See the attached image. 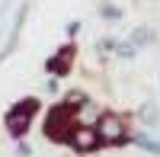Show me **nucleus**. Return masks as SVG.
I'll list each match as a JSON object with an SVG mask.
<instances>
[{
    "instance_id": "nucleus-3",
    "label": "nucleus",
    "mask_w": 160,
    "mask_h": 157,
    "mask_svg": "<svg viewBox=\"0 0 160 157\" xmlns=\"http://www.w3.org/2000/svg\"><path fill=\"white\" fill-rule=\"evenodd\" d=\"M74 109L71 106H64V103L58 99L55 106H51L45 112V119H42V135L48 141H58V144H68V135H71V128H74Z\"/></svg>"
},
{
    "instance_id": "nucleus-7",
    "label": "nucleus",
    "mask_w": 160,
    "mask_h": 157,
    "mask_svg": "<svg viewBox=\"0 0 160 157\" xmlns=\"http://www.w3.org/2000/svg\"><path fill=\"white\" fill-rule=\"evenodd\" d=\"M128 144L141 148L144 154H151V157H160V138H157L154 132H148V128H131V135H128Z\"/></svg>"
},
{
    "instance_id": "nucleus-5",
    "label": "nucleus",
    "mask_w": 160,
    "mask_h": 157,
    "mask_svg": "<svg viewBox=\"0 0 160 157\" xmlns=\"http://www.w3.org/2000/svg\"><path fill=\"white\" fill-rule=\"evenodd\" d=\"M68 148L77 151V154H93V151H99L96 128H93V125H74L71 135H68Z\"/></svg>"
},
{
    "instance_id": "nucleus-9",
    "label": "nucleus",
    "mask_w": 160,
    "mask_h": 157,
    "mask_svg": "<svg viewBox=\"0 0 160 157\" xmlns=\"http://www.w3.org/2000/svg\"><path fill=\"white\" fill-rule=\"evenodd\" d=\"M96 16L102 23H109V26H118L125 19V7L118 3V0H99V3H96Z\"/></svg>"
},
{
    "instance_id": "nucleus-6",
    "label": "nucleus",
    "mask_w": 160,
    "mask_h": 157,
    "mask_svg": "<svg viewBox=\"0 0 160 157\" xmlns=\"http://www.w3.org/2000/svg\"><path fill=\"white\" fill-rule=\"evenodd\" d=\"M26 19H29V3H19V10L13 13V23H10V35H7V45L0 48V61H7L13 51H16L19 38H22V29H26Z\"/></svg>"
},
{
    "instance_id": "nucleus-13",
    "label": "nucleus",
    "mask_w": 160,
    "mask_h": 157,
    "mask_svg": "<svg viewBox=\"0 0 160 157\" xmlns=\"http://www.w3.org/2000/svg\"><path fill=\"white\" fill-rule=\"evenodd\" d=\"M80 29H83V23H80V19H71V23H64V42H77Z\"/></svg>"
},
{
    "instance_id": "nucleus-4",
    "label": "nucleus",
    "mask_w": 160,
    "mask_h": 157,
    "mask_svg": "<svg viewBox=\"0 0 160 157\" xmlns=\"http://www.w3.org/2000/svg\"><path fill=\"white\" fill-rule=\"evenodd\" d=\"M74 61H77V42H64L61 48H55V51L45 58V74L64 80V77L74 71Z\"/></svg>"
},
{
    "instance_id": "nucleus-8",
    "label": "nucleus",
    "mask_w": 160,
    "mask_h": 157,
    "mask_svg": "<svg viewBox=\"0 0 160 157\" xmlns=\"http://www.w3.org/2000/svg\"><path fill=\"white\" fill-rule=\"evenodd\" d=\"M125 38H128V42L135 45L138 51H141V48H151V45H157V29H154V26H148V23H141V26H135V29H131Z\"/></svg>"
},
{
    "instance_id": "nucleus-1",
    "label": "nucleus",
    "mask_w": 160,
    "mask_h": 157,
    "mask_svg": "<svg viewBox=\"0 0 160 157\" xmlns=\"http://www.w3.org/2000/svg\"><path fill=\"white\" fill-rule=\"evenodd\" d=\"M38 112H42V99H38V96H22V99H16V103L3 112V128H7V135H10L13 141L26 138Z\"/></svg>"
},
{
    "instance_id": "nucleus-15",
    "label": "nucleus",
    "mask_w": 160,
    "mask_h": 157,
    "mask_svg": "<svg viewBox=\"0 0 160 157\" xmlns=\"http://www.w3.org/2000/svg\"><path fill=\"white\" fill-rule=\"evenodd\" d=\"M45 90H48V93H61V80H58V77H48V80H45Z\"/></svg>"
},
{
    "instance_id": "nucleus-10",
    "label": "nucleus",
    "mask_w": 160,
    "mask_h": 157,
    "mask_svg": "<svg viewBox=\"0 0 160 157\" xmlns=\"http://www.w3.org/2000/svg\"><path fill=\"white\" fill-rule=\"evenodd\" d=\"M138 122H141V128H148V132H157L160 128V106L154 99H148V103H141L138 106Z\"/></svg>"
},
{
    "instance_id": "nucleus-11",
    "label": "nucleus",
    "mask_w": 160,
    "mask_h": 157,
    "mask_svg": "<svg viewBox=\"0 0 160 157\" xmlns=\"http://www.w3.org/2000/svg\"><path fill=\"white\" fill-rule=\"evenodd\" d=\"M112 58L115 61H125V64H131L138 58V48L128 42V38H115V48H112Z\"/></svg>"
},
{
    "instance_id": "nucleus-14",
    "label": "nucleus",
    "mask_w": 160,
    "mask_h": 157,
    "mask_svg": "<svg viewBox=\"0 0 160 157\" xmlns=\"http://www.w3.org/2000/svg\"><path fill=\"white\" fill-rule=\"evenodd\" d=\"M13 154H16V157H32V144H29L26 138L13 141Z\"/></svg>"
},
{
    "instance_id": "nucleus-2",
    "label": "nucleus",
    "mask_w": 160,
    "mask_h": 157,
    "mask_svg": "<svg viewBox=\"0 0 160 157\" xmlns=\"http://www.w3.org/2000/svg\"><path fill=\"white\" fill-rule=\"evenodd\" d=\"M93 128H96L99 148H122V144H128V135H131L128 115L115 112V109H102L99 119L93 122Z\"/></svg>"
},
{
    "instance_id": "nucleus-12",
    "label": "nucleus",
    "mask_w": 160,
    "mask_h": 157,
    "mask_svg": "<svg viewBox=\"0 0 160 157\" xmlns=\"http://www.w3.org/2000/svg\"><path fill=\"white\" fill-rule=\"evenodd\" d=\"M115 38H118V35H99L96 42H93V51H96L99 58H112V48H115Z\"/></svg>"
}]
</instances>
